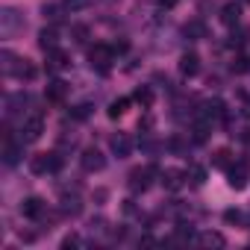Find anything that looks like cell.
Returning a JSON list of instances; mask_svg holds the SVG:
<instances>
[{"mask_svg":"<svg viewBox=\"0 0 250 250\" xmlns=\"http://www.w3.org/2000/svg\"><path fill=\"white\" fill-rule=\"evenodd\" d=\"M0 71H3L6 77H15V80H36V65L30 62V59H21V56H15L12 50H3L0 53Z\"/></svg>","mask_w":250,"mask_h":250,"instance_id":"obj_1","label":"cell"},{"mask_svg":"<svg viewBox=\"0 0 250 250\" xmlns=\"http://www.w3.org/2000/svg\"><path fill=\"white\" fill-rule=\"evenodd\" d=\"M24 27H27V21H24L21 9H15V6H3V9H0V36H3V39H15Z\"/></svg>","mask_w":250,"mask_h":250,"instance_id":"obj_2","label":"cell"},{"mask_svg":"<svg viewBox=\"0 0 250 250\" xmlns=\"http://www.w3.org/2000/svg\"><path fill=\"white\" fill-rule=\"evenodd\" d=\"M62 168V156L59 153H36L30 159V171L33 174H56Z\"/></svg>","mask_w":250,"mask_h":250,"instance_id":"obj_3","label":"cell"},{"mask_svg":"<svg viewBox=\"0 0 250 250\" xmlns=\"http://www.w3.org/2000/svg\"><path fill=\"white\" fill-rule=\"evenodd\" d=\"M112 56H115V47H109V44H94L91 50H88V62H91V68H97V71H109V65H112Z\"/></svg>","mask_w":250,"mask_h":250,"instance_id":"obj_4","label":"cell"},{"mask_svg":"<svg viewBox=\"0 0 250 250\" xmlns=\"http://www.w3.org/2000/svg\"><path fill=\"white\" fill-rule=\"evenodd\" d=\"M80 165H83V171H88V174H97V171H103V168H106V156H103L97 147H88V150H83V156H80Z\"/></svg>","mask_w":250,"mask_h":250,"instance_id":"obj_5","label":"cell"},{"mask_svg":"<svg viewBox=\"0 0 250 250\" xmlns=\"http://www.w3.org/2000/svg\"><path fill=\"white\" fill-rule=\"evenodd\" d=\"M150 177H156V165H147V168H136L133 174H130V191H147V186H150Z\"/></svg>","mask_w":250,"mask_h":250,"instance_id":"obj_6","label":"cell"},{"mask_svg":"<svg viewBox=\"0 0 250 250\" xmlns=\"http://www.w3.org/2000/svg\"><path fill=\"white\" fill-rule=\"evenodd\" d=\"M42 133H44V118L39 115V112H33L27 121H24V142H39L42 139Z\"/></svg>","mask_w":250,"mask_h":250,"instance_id":"obj_7","label":"cell"},{"mask_svg":"<svg viewBox=\"0 0 250 250\" xmlns=\"http://www.w3.org/2000/svg\"><path fill=\"white\" fill-rule=\"evenodd\" d=\"M109 147H112V153H115L118 159H124V156H130L133 142H130V136H127V133H115V136L109 139Z\"/></svg>","mask_w":250,"mask_h":250,"instance_id":"obj_8","label":"cell"},{"mask_svg":"<svg viewBox=\"0 0 250 250\" xmlns=\"http://www.w3.org/2000/svg\"><path fill=\"white\" fill-rule=\"evenodd\" d=\"M68 91H71V85H68L65 80H53V83H47V88H44L47 100H53V103H62V100L68 97Z\"/></svg>","mask_w":250,"mask_h":250,"instance_id":"obj_9","label":"cell"},{"mask_svg":"<svg viewBox=\"0 0 250 250\" xmlns=\"http://www.w3.org/2000/svg\"><path fill=\"white\" fill-rule=\"evenodd\" d=\"M44 200L42 197H27L24 203H21V212H24V218H44Z\"/></svg>","mask_w":250,"mask_h":250,"instance_id":"obj_10","label":"cell"},{"mask_svg":"<svg viewBox=\"0 0 250 250\" xmlns=\"http://www.w3.org/2000/svg\"><path fill=\"white\" fill-rule=\"evenodd\" d=\"M227 177H229V188L241 191V188L247 186V168H244V162H238L235 168H229V171H227Z\"/></svg>","mask_w":250,"mask_h":250,"instance_id":"obj_11","label":"cell"},{"mask_svg":"<svg viewBox=\"0 0 250 250\" xmlns=\"http://www.w3.org/2000/svg\"><path fill=\"white\" fill-rule=\"evenodd\" d=\"M183 183H186V174H183V171H177V168H168V171H162V186H165L168 191H177V188H183Z\"/></svg>","mask_w":250,"mask_h":250,"instance_id":"obj_12","label":"cell"},{"mask_svg":"<svg viewBox=\"0 0 250 250\" xmlns=\"http://www.w3.org/2000/svg\"><path fill=\"white\" fill-rule=\"evenodd\" d=\"M238 21H241V3H227L221 9V24L224 27H235Z\"/></svg>","mask_w":250,"mask_h":250,"instance_id":"obj_13","label":"cell"},{"mask_svg":"<svg viewBox=\"0 0 250 250\" xmlns=\"http://www.w3.org/2000/svg\"><path fill=\"white\" fill-rule=\"evenodd\" d=\"M27 103H30V97H27L24 91H15V94H9V97H6V115H21Z\"/></svg>","mask_w":250,"mask_h":250,"instance_id":"obj_14","label":"cell"},{"mask_svg":"<svg viewBox=\"0 0 250 250\" xmlns=\"http://www.w3.org/2000/svg\"><path fill=\"white\" fill-rule=\"evenodd\" d=\"M68 65H71V62H68V56H65L59 47L47 53V71H65Z\"/></svg>","mask_w":250,"mask_h":250,"instance_id":"obj_15","label":"cell"},{"mask_svg":"<svg viewBox=\"0 0 250 250\" xmlns=\"http://www.w3.org/2000/svg\"><path fill=\"white\" fill-rule=\"evenodd\" d=\"M180 71H183L186 77H194V74L200 71V59H197V53H186V56L180 59Z\"/></svg>","mask_w":250,"mask_h":250,"instance_id":"obj_16","label":"cell"},{"mask_svg":"<svg viewBox=\"0 0 250 250\" xmlns=\"http://www.w3.org/2000/svg\"><path fill=\"white\" fill-rule=\"evenodd\" d=\"M3 142H6V145H3V162H6V165H18V162H21V147L12 145L9 139H3Z\"/></svg>","mask_w":250,"mask_h":250,"instance_id":"obj_17","label":"cell"},{"mask_svg":"<svg viewBox=\"0 0 250 250\" xmlns=\"http://www.w3.org/2000/svg\"><path fill=\"white\" fill-rule=\"evenodd\" d=\"M39 47H42L44 53L56 50V33H53V30H42V33H39Z\"/></svg>","mask_w":250,"mask_h":250,"instance_id":"obj_18","label":"cell"},{"mask_svg":"<svg viewBox=\"0 0 250 250\" xmlns=\"http://www.w3.org/2000/svg\"><path fill=\"white\" fill-rule=\"evenodd\" d=\"M186 36H188V39H206V24H203V21L186 24Z\"/></svg>","mask_w":250,"mask_h":250,"instance_id":"obj_19","label":"cell"},{"mask_svg":"<svg viewBox=\"0 0 250 250\" xmlns=\"http://www.w3.org/2000/svg\"><path fill=\"white\" fill-rule=\"evenodd\" d=\"M200 244H206V247H224L227 241H224L221 232H203V235H200Z\"/></svg>","mask_w":250,"mask_h":250,"instance_id":"obj_20","label":"cell"},{"mask_svg":"<svg viewBox=\"0 0 250 250\" xmlns=\"http://www.w3.org/2000/svg\"><path fill=\"white\" fill-rule=\"evenodd\" d=\"M127 106H130V100H127V97H118V100L109 106V118H121L124 112H127Z\"/></svg>","mask_w":250,"mask_h":250,"instance_id":"obj_21","label":"cell"},{"mask_svg":"<svg viewBox=\"0 0 250 250\" xmlns=\"http://www.w3.org/2000/svg\"><path fill=\"white\" fill-rule=\"evenodd\" d=\"M42 12H44V18H47V21H53V24H56V21H62V6H56V3H44V9H42Z\"/></svg>","mask_w":250,"mask_h":250,"instance_id":"obj_22","label":"cell"},{"mask_svg":"<svg viewBox=\"0 0 250 250\" xmlns=\"http://www.w3.org/2000/svg\"><path fill=\"white\" fill-rule=\"evenodd\" d=\"M62 6H65L68 12H83V9L91 6V0H62Z\"/></svg>","mask_w":250,"mask_h":250,"instance_id":"obj_23","label":"cell"},{"mask_svg":"<svg viewBox=\"0 0 250 250\" xmlns=\"http://www.w3.org/2000/svg\"><path fill=\"white\" fill-rule=\"evenodd\" d=\"M186 177H191V183H194V186H203V183H206V171H203L200 165H191Z\"/></svg>","mask_w":250,"mask_h":250,"instance_id":"obj_24","label":"cell"},{"mask_svg":"<svg viewBox=\"0 0 250 250\" xmlns=\"http://www.w3.org/2000/svg\"><path fill=\"white\" fill-rule=\"evenodd\" d=\"M80 209H83V206H80L77 197H65V200H62V212H65V215H80Z\"/></svg>","mask_w":250,"mask_h":250,"instance_id":"obj_25","label":"cell"},{"mask_svg":"<svg viewBox=\"0 0 250 250\" xmlns=\"http://www.w3.org/2000/svg\"><path fill=\"white\" fill-rule=\"evenodd\" d=\"M136 100H139L142 106H150V103H153V91H150L147 85H142V88H136Z\"/></svg>","mask_w":250,"mask_h":250,"instance_id":"obj_26","label":"cell"},{"mask_svg":"<svg viewBox=\"0 0 250 250\" xmlns=\"http://www.w3.org/2000/svg\"><path fill=\"white\" fill-rule=\"evenodd\" d=\"M212 165H215V168L229 171V150H218V153H215V159H212Z\"/></svg>","mask_w":250,"mask_h":250,"instance_id":"obj_27","label":"cell"},{"mask_svg":"<svg viewBox=\"0 0 250 250\" xmlns=\"http://www.w3.org/2000/svg\"><path fill=\"white\" fill-rule=\"evenodd\" d=\"M71 36H74V42H77V44H85V42H88V27H74V30H71Z\"/></svg>","mask_w":250,"mask_h":250,"instance_id":"obj_28","label":"cell"},{"mask_svg":"<svg viewBox=\"0 0 250 250\" xmlns=\"http://www.w3.org/2000/svg\"><path fill=\"white\" fill-rule=\"evenodd\" d=\"M247 62H250V59H244V56H238V59H235V62H232V71H235V74H244V71H247V68H250V65H247Z\"/></svg>","mask_w":250,"mask_h":250,"instance_id":"obj_29","label":"cell"},{"mask_svg":"<svg viewBox=\"0 0 250 250\" xmlns=\"http://www.w3.org/2000/svg\"><path fill=\"white\" fill-rule=\"evenodd\" d=\"M62 247H65V250H68V247H80V238H77V235H68V238L62 241Z\"/></svg>","mask_w":250,"mask_h":250,"instance_id":"obj_30","label":"cell"},{"mask_svg":"<svg viewBox=\"0 0 250 250\" xmlns=\"http://www.w3.org/2000/svg\"><path fill=\"white\" fill-rule=\"evenodd\" d=\"M74 115H77V118H88V106H77Z\"/></svg>","mask_w":250,"mask_h":250,"instance_id":"obj_31","label":"cell"},{"mask_svg":"<svg viewBox=\"0 0 250 250\" xmlns=\"http://www.w3.org/2000/svg\"><path fill=\"white\" fill-rule=\"evenodd\" d=\"M224 218H227V221H238V218H241V215H238V212H232V209H229V212H224Z\"/></svg>","mask_w":250,"mask_h":250,"instance_id":"obj_32","label":"cell"},{"mask_svg":"<svg viewBox=\"0 0 250 250\" xmlns=\"http://www.w3.org/2000/svg\"><path fill=\"white\" fill-rule=\"evenodd\" d=\"M159 3H162V9H174V6H177V0H159Z\"/></svg>","mask_w":250,"mask_h":250,"instance_id":"obj_33","label":"cell"},{"mask_svg":"<svg viewBox=\"0 0 250 250\" xmlns=\"http://www.w3.org/2000/svg\"><path fill=\"white\" fill-rule=\"evenodd\" d=\"M247 3H250V0H247Z\"/></svg>","mask_w":250,"mask_h":250,"instance_id":"obj_34","label":"cell"}]
</instances>
